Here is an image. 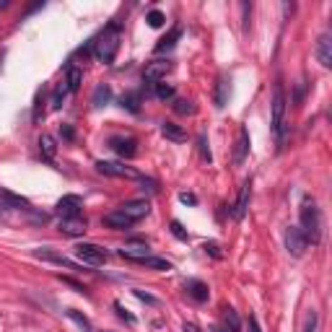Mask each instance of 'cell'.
Instances as JSON below:
<instances>
[{
	"label": "cell",
	"instance_id": "28",
	"mask_svg": "<svg viewBox=\"0 0 332 332\" xmlns=\"http://www.w3.org/2000/svg\"><path fill=\"white\" fill-rule=\"evenodd\" d=\"M224 319H226V329H229V332H241V322H239L236 309L226 306V309H224Z\"/></svg>",
	"mask_w": 332,
	"mask_h": 332
},
{
	"label": "cell",
	"instance_id": "14",
	"mask_svg": "<svg viewBox=\"0 0 332 332\" xmlns=\"http://www.w3.org/2000/svg\"><path fill=\"white\" fill-rule=\"evenodd\" d=\"M249 195H252V179H247L244 185H241L239 200H236V205H234V210H231V215H234L236 220H241V218L247 215V208H249Z\"/></svg>",
	"mask_w": 332,
	"mask_h": 332
},
{
	"label": "cell",
	"instance_id": "38",
	"mask_svg": "<svg viewBox=\"0 0 332 332\" xmlns=\"http://www.w3.org/2000/svg\"><path fill=\"white\" fill-rule=\"evenodd\" d=\"M304 96H306V81H299V86H296V96H293V104H296V106H301V104H304Z\"/></svg>",
	"mask_w": 332,
	"mask_h": 332
},
{
	"label": "cell",
	"instance_id": "41",
	"mask_svg": "<svg viewBox=\"0 0 332 332\" xmlns=\"http://www.w3.org/2000/svg\"><path fill=\"white\" fill-rule=\"evenodd\" d=\"M140 185H143V190H148L151 195H156V192H159V182H156V179H145V176H143Z\"/></svg>",
	"mask_w": 332,
	"mask_h": 332
},
{
	"label": "cell",
	"instance_id": "8",
	"mask_svg": "<svg viewBox=\"0 0 332 332\" xmlns=\"http://www.w3.org/2000/svg\"><path fill=\"white\" fill-rule=\"evenodd\" d=\"M171 60H151L148 65H145V70H143V81H148V83H159V81H164L166 78V73H171Z\"/></svg>",
	"mask_w": 332,
	"mask_h": 332
},
{
	"label": "cell",
	"instance_id": "1",
	"mask_svg": "<svg viewBox=\"0 0 332 332\" xmlns=\"http://www.w3.org/2000/svg\"><path fill=\"white\" fill-rule=\"evenodd\" d=\"M120 50V21H112L99 36H94V57L104 65H112Z\"/></svg>",
	"mask_w": 332,
	"mask_h": 332
},
{
	"label": "cell",
	"instance_id": "9",
	"mask_svg": "<svg viewBox=\"0 0 332 332\" xmlns=\"http://www.w3.org/2000/svg\"><path fill=\"white\" fill-rule=\"evenodd\" d=\"M120 254H122L125 260L140 262V260L151 257V249H148V241H143V239H132V241H127V244L120 249Z\"/></svg>",
	"mask_w": 332,
	"mask_h": 332
},
{
	"label": "cell",
	"instance_id": "34",
	"mask_svg": "<svg viewBox=\"0 0 332 332\" xmlns=\"http://www.w3.org/2000/svg\"><path fill=\"white\" fill-rule=\"evenodd\" d=\"M68 317H70V319H73V322H76L83 332H91V322H88V319L78 312V309H68Z\"/></svg>",
	"mask_w": 332,
	"mask_h": 332
},
{
	"label": "cell",
	"instance_id": "13",
	"mask_svg": "<svg viewBox=\"0 0 332 332\" xmlns=\"http://www.w3.org/2000/svg\"><path fill=\"white\" fill-rule=\"evenodd\" d=\"M132 224H138L140 218H145L148 215V210H151V205H148V200H130V203H125L122 208H120Z\"/></svg>",
	"mask_w": 332,
	"mask_h": 332
},
{
	"label": "cell",
	"instance_id": "4",
	"mask_svg": "<svg viewBox=\"0 0 332 332\" xmlns=\"http://www.w3.org/2000/svg\"><path fill=\"white\" fill-rule=\"evenodd\" d=\"M106 249L99 247V244H91V241H81L76 244V260L83 262V265H104L106 262Z\"/></svg>",
	"mask_w": 332,
	"mask_h": 332
},
{
	"label": "cell",
	"instance_id": "31",
	"mask_svg": "<svg viewBox=\"0 0 332 332\" xmlns=\"http://www.w3.org/2000/svg\"><path fill=\"white\" fill-rule=\"evenodd\" d=\"M68 94H70V91H68V86H65V81L57 83V86H55V91H52V101H50L52 109H60V106L65 104V96H68Z\"/></svg>",
	"mask_w": 332,
	"mask_h": 332
},
{
	"label": "cell",
	"instance_id": "6",
	"mask_svg": "<svg viewBox=\"0 0 332 332\" xmlns=\"http://www.w3.org/2000/svg\"><path fill=\"white\" fill-rule=\"evenodd\" d=\"M306 247H309V241H306V236L301 234L299 226H288V229H285V249H288L291 257H304Z\"/></svg>",
	"mask_w": 332,
	"mask_h": 332
},
{
	"label": "cell",
	"instance_id": "21",
	"mask_svg": "<svg viewBox=\"0 0 332 332\" xmlns=\"http://www.w3.org/2000/svg\"><path fill=\"white\" fill-rule=\"evenodd\" d=\"M247 151H249V132L241 127L239 140H236V148H234V161L241 164V161H244V156H247Z\"/></svg>",
	"mask_w": 332,
	"mask_h": 332
},
{
	"label": "cell",
	"instance_id": "46",
	"mask_svg": "<svg viewBox=\"0 0 332 332\" xmlns=\"http://www.w3.org/2000/svg\"><path fill=\"white\" fill-rule=\"evenodd\" d=\"M185 332H200V327L192 324V322H185Z\"/></svg>",
	"mask_w": 332,
	"mask_h": 332
},
{
	"label": "cell",
	"instance_id": "32",
	"mask_svg": "<svg viewBox=\"0 0 332 332\" xmlns=\"http://www.w3.org/2000/svg\"><path fill=\"white\" fill-rule=\"evenodd\" d=\"M145 21H148V26H151V29H161V26L166 24V16H164L161 11H148Z\"/></svg>",
	"mask_w": 332,
	"mask_h": 332
},
{
	"label": "cell",
	"instance_id": "30",
	"mask_svg": "<svg viewBox=\"0 0 332 332\" xmlns=\"http://www.w3.org/2000/svg\"><path fill=\"white\" fill-rule=\"evenodd\" d=\"M140 265H145V268H151V270H171V262L169 260H164V257H145V260H140Z\"/></svg>",
	"mask_w": 332,
	"mask_h": 332
},
{
	"label": "cell",
	"instance_id": "22",
	"mask_svg": "<svg viewBox=\"0 0 332 332\" xmlns=\"http://www.w3.org/2000/svg\"><path fill=\"white\" fill-rule=\"evenodd\" d=\"M109 99H112V88H109L106 83H99V86L94 88L91 104H94L96 109H101V106H106V104H109Z\"/></svg>",
	"mask_w": 332,
	"mask_h": 332
},
{
	"label": "cell",
	"instance_id": "23",
	"mask_svg": "<svg viewBox=\"0 0 332 332\" xmlns=\"http://www.w3.org/2000/svg\"><path fill=\"white\" fill-rule=\"evenodd\" d=\"M179 36H182V29L179 26H174L164 39H159V44H156V52H169V50H174V44L179 42Z\"/></svg>",
	"mask_w": 332,
	"mask_h": 332
},
{
	"label": "cell",
	"instance_id": "35",
	"mask_svg": "<svg viewBox=\"0 0 332 332\" xmlns=\"http://www.w3.org/2000/svg\"><path fill=\"white\" fill-rule=\"evenodd\" d=\"M203 249H205V254H210L213 260H220V257H224V252H220V247H218V241H205Z\"/></svg>",
	"mask_w": 332,
	"mask_h": 332
},
{
	"label": "cell",
	"instance_id": "20",
	"mask_svg": "<svg viewBox=\"0 0 332 332\" xmlns=\"http://www.w3.org/2000/svg\"><path fill=\"white\" fill-rule=\"evenodd\" d=\"M39 153L44 161H55V153H57V143L52 135H42L39 138Z\"/></svg>",
	"mask_w": 332,
	"mask_h": 332
},
{
	"label": "cell",
	"instance_id": "15",
	"mask_svg": "<svg viewBox=\"0 0 332 332\" xmlns=\"http://www.w3.org/2000/svg\"><path fill=\"white\" fill-rule=\"evenodd\" d=\"M317 60L322 68H332V36L322 34L317 39Z\"/></svg>",
	"mask_w": 332,
	"mask_h": 332
},
{
	"label": "cell",
	"instance_id": "36",
	"mask_svg": "<svg viewBox=\"0 0 332 332\" xmlns=\"http://www.w3.org/2000/svg\"><path fill=\"white\" fill-rule=\"evenodd\" d=\"M197 145H200V153H203V161H213V156H210V148H208V138L205 135H200V138H197Z\"/></svg>",
	"mask_w": 332,
	"mask_h": 332
},
{
	"label": "cell",
	"instance_id": "25",
	"mask_svg": "<svg viewBox=\"0 0 332 332\" xmlns=\"http://www.w3.org/2000/svg\"><path fill=\"white\" fill-rule=\"evenodd\" d=\"M120 104L127 109V112L138 115V112H140V94H138V91H127V94H122Z\"/></svg>",
	"mask_w": 332,
	"mask_h": 332
},
{
	"label": "cell",
	"instance_id": "18",
	"mask_svg": "<svg viewBox=\"0 0 332 332\" xmlns=\"http://www.w3.org/2000/svg\"><path fill=\"white\" fill-rule=\"evenodd\" d=\"M104 226L106 229H115V231H125L132 226V220L122 213V210H115V213H106L104 215Z\"/></svg>",
	"mask_w": 332,
	"mask_h": 332
},
{
	"label": "cell",
	"instance_id": "40",
	"mask_svg": "<svg viewBox=\"0 0 332 332\" xmlns=\"http://www.w3.org/2000/svg\"><path fill=\"white\" fill-rule=\"evenodd\" d=\"M317 329V312L312 309V312L306 314V327H304V332H314Z\"/></svg>",
	"mask_w": 332,
	"mask_h": 332
},
{
	"label": "cell",
	"instance_id": "33",
	"mask_svg": "<svg viewBox=\"0 0 332 332\" xmlns=\"http://www.w3.org/2000/svg\"><path fill=\"white\" fill-rule=\"evenodd\" d=\"M174 112L182 115V117H185V115H195V104H192L190 99H176V101H174Z\"/></svg>",
	"mask_w": 332,
	"mask_h": 332
},
{
	"label": "cell",
	"instance_id": "48",
	"mask_svg": "<svg viewBox=\"0 0 332 332\" xmlns=\"http://www.w3.org/2000/svg\"><path fill=\"white\" fill-rule=\"evenodd\" d=\"M8 6V0H0V8H6Z\"/></svg>",
	"mask_w": 332,
	"mask_h": 332
},
{
	"label": "cell",
	"instance_id": "37",
	"mask_svg": "<svg viewBox=\"0 0 332 332\" xmlns=\"http://www.w3.org/2000/svg\"><path fill=\"white\" fill-rule=\"evenodd\" d=\"M169 229H171V234H174L176 239H179V241H187V231L182 229V224H179V220H171V224H169Z\"/></svg>",
	"mask_w": 332,
	"mask_h": 332
},
{
	"label": "cell",
	"instance_id": "2",
	"mask_svg": "<svg viewBox=\"0 0 332 332\" xmlns=\"http://www.w3.org/2000/svg\"><path fill=\"white\" fill-rule=\"evenodd\" d=\"M301 234L306 236V241H312V244H319L322 241V213L314 203V197H304L301 203Z\"/></svg>",
	"mask_w": 332,
	"mask_h": 332
},
{
	"label": "cell",
	"instance_id": "24",
	"mask_svg": "<svg viewBox=\"0 0 332 332\" xmlns=\"http://www.w3.org/2000/svg\"><path fill=\"white\" fill-rule=\"evenodd\" d=\"M81 81H83V70L76 68V65H68V78H65V86H68V91L76 94L81 88Z\"/></svg>",
	"mask_w": 332,
	"mask_h": 332
},
{
	"label": "cell",
	"instance_id": "45",
	"mask_svg": "<svg viewBox=\"0 0 332 332\" xmlns=\"http://www.w3.org/2000/svg\"><path fill=\"white\" fill-rule=\"evenodd\" d=\"M249 332H262V327H260V322H257L254 314H249Z\"/></svg>",
	"mask_w": 332,
	"mask_h": 332
},
{
	"label": "cell",
	"instance_id": "19",
	"mask_svg": "<svg viewBox=\"0 0 332 332\" xmlns=\"http://www.w3.org/2000/svg\"><path fill=\"white\" fill-rule=\"evenodd\" d=\"M229 83H231V81H229L226 76L218 78V83H215V96H213L215 109H224V106L229 104V94H231V86H229Z\"/></svg>",
	"mask_w": 332,
	"mask_h": 332
},
{
	"label": "cell",
	"instance_id": "16",
	"mask_svg": "<svg viewBox=\"0 0 332 332\" xmlns=\"http://www.w3.org/2000/svg\"><path fill=\"white\" fill-rule=\"evenodd\" d=\"M161 135H164L166 140H171V143H185V140H187L185 127L176 125V122H171V120H164V122H161Z\"/></svg>",
	"mask_w": 332,
	"mask_h": 332
},
{
	"label": "cell",
	"instance_id": "44",
	"mask_svg": "<svg viewBox=\"0 0 332 332\" xmlns=\"http://www.w3.org/2000/svg\"><path fill=\"white\" fill-rule=\"evenodd\" d=\"M60 132H62V138H65V140H73V138H76V132H73V127H70V125H62V127H60Z\"/></svg>",
	"mask_w": 332,
	"mask_h": 332
},
{
	"label": "cell",
	"instance_id": "3",
	"mask_svg": "<svg viewBox=\"0 0 332 332\" xmlns=\"http://www.w3.org/2000/svg\"><path fill=\"white\" fill-rule=\"evenodd\" d=\"M273 132H275V140L283 148L285 143V91H283V83H275V91H273V117H270Z\"/></svg>",
	"mask_w": 332,
	"mask_h": 332
},
{
	"label": "cell",
	"instance_id": "29",
	"mask_svg": "<svg viewBox=\"0 0 332 332\" xmlns=\"http://www.w3.org/2000/svg\"><path fill=\"white\" fill-rule=\"evenodd\" d=\"M153 91H156V96H159L161 101H171V99H174V86L166 83V81L153 83Z\"/></svg>",
	"mask_w": 332,
	"mask_h": 332
},
{
	"label": "cell",
	"instance_id": "47",
	"mask_svg": "<svg viewBox=\"0 0 332 332\" xmlns=\"http://www.w3.org/2000/svg\"><path fill=\"white\" fill-rule=\"evenodd\" d=\"M210 332H229V329H224V327H213Z\"/></svg>",
	"mask_w": 332,
	"mask_h": 332
},
{
	"label": "cell",
	"instance_id": "7",
	"mask_svg": "<svg viewBox=\"0 0 332 332\" xmlns=\"http://www.w3.org/2000/svg\"><path fill=\"white\" fill-rule=\"evenodd\" d=\"M83 213V200L78 195H62L57 200V215L60 218H78Z\"/></svg>",
	"mask_w": 332,
	"mask_h": 332
},
{
	"label": "cell",
	"instance_id": "11",
	"mask_svg": "<svg viewBox=\"0 0 332 332\" xmlns=\"http://www.w3.org/2000/svg\"><path fill=\"white\" fill-rule=\"evenodd\" d=\"M60 231L65 236H83L88 231V224H86L83 215H78V218H60Z\"/></svg>",
	"mask_w": 332,
	"mask_h": 332
},
{
	"label": "cell",
	"instance_id": "43",
	"mask_svg": "<svg viewBox=\"0 0 332 332\" xmlns=\"http://www.w3.org/2000/svg\"><path fill=\"white\" fill-rule=\"evenodd\" d=\"M135 296H138L140 301H145V304H153V306H156V304H159V299H153V296H148L145 291H135Z\"/></svg>",
	"mask_w": 332,
	"mask_h": 332
},
{
	"label": "cell",
	"instance_id": "5",
	"mask_svg": "<svg viewBox=\"0 0 332 332\" xmlns=\"http://www.w3.org/2000/svg\"><path fill=\"white\" fill-rule=\"evenodd\" d=\"M96 169L106 176H120V179H143V174L132 166H125L120 161H99Z\"/></svg>",
	"mask_w": 332,
	"mask_h": 332
},
{
	"label": "cell",
	"instance_id": "17",
	"mask_svg": "<svg viewBox=\"0 0 332 332\" xmlns=\"http://www.w3.org/2000/svg\"><path fill=\"white\" fill-rule=\"evenodd\" d=\"M185 291H187V296H192L197 304H203V301H208V296H210V291H208V285L203 283V280H195V278H190L187 283H185Z\"/></svg>",
	"mask_w": 332,
	"mask_h": 332
},
{
	"label": "cell",
	"instance_id": "39",
	"mask_svg": "<svg viewBox=\"0 0 332 332\" xmlns=\"http://www.w3.org/2000/svg\"><path fill=\"white\" fill-rule=\"evenodd\" d=\"M115 312H117V317H120V319H125L127 324H135V317L127 314L125 309H122V304H120V301H115Z\"/></svg>",
	"mask_w": 332,
	"mask_h": 332
},
{
	"label": "cell",
	"instance_id": "12",
	"mask_svg": "<svg viewBox=\"0 0 332 332\" xmlns=\"http://www.w3.org/2000/svg\"><path fill=\"white\" fill-rule=\"evenodd\" d=\"M0 208L3 210H26L29 200L21 195H13L11 190H0Z\"/></svg>",
	"mask_w": 332,
	"mask_h": 332
},
{
	"label": "cell",
	"instance_id": "10",
	"mask_svg": "<svg viewBox=\"0 0 332 332\" xmlns=\"http://www.w3.org/2000/svg\"><path fill=\"white\" fill-rule=\"evenodd\" d=\"M109 148H112L117 156H122V159H135V156H138V140H135V138H122V135H117V138L109 140Z\"/></svg>",
	"mask_w": 332,
	"mask_h": 332
},
{
	"label": "cell",
	"instance_id": "26",
	"mask_svg": "<svg viewBox=\"0 0 332 332\" xmlns=\"http://www.w3.org/2000/svg\"><path fill=\"white\" fill-rule=\"evenodd\" d=\"M44 104H47V94H44V88H39V91H36V99H34V112H31L34 125H39L42 117H44Z\"/></svg>",
	"mask_w": 332,
	"mask_h": 332
},
{
	"label": "cell",
	"instance_id": "27",
	"mask_svg": "<svg viewBox=\"0 0 332 332\" xmlns=\"http://www.w3.org/2000/svg\"><path fill=\"white\" fill-rule=\"evenodd\" d=\"M36 257H42V260H50V262H55V265H62V268H70V270H76V265H73L70 260H65L62 254H55V252H47V249H36Z\"/></svg>",
	"mask_w": 332,
	"mask_h": 332
},
{
	"label": "cell",
	"instance_id": "42",
	"mask_svg": "<svg viewBox=\"0 0 332 332\" xmlns=\"http://www.w3.org/2000/svg\"><path fill=\"white\" fill-rule=\"evenodd\" d=\"M179 200H182L185 205H197V197H195L192 192H179Z\"/></svg>",
	"mask_w": 332,
	"mask_h": 332
}]
</instances>
